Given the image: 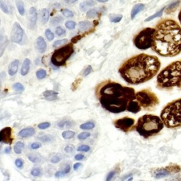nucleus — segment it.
Wrapping results in <instances>:
<instances>
[{
	"instance_id": "f257e3e1",
	"label": "nucleus",
	"mask_w": 181,
	"mask_h": 181,
	"mask_svg": "<svg viewBox=\"0 0 181 181\" xmlns=\"http://www.w3.org/2000/svg\"><path fill=\"white\" fill-rule=\"evenodd\" d=\"M155 53L171 57L181 53V27L175 21L164 19L156 26L151 47Z\"/></svg>"
},
{
	"instance_id": "f03ea898",
	"label": "nucleus",
	"mask_w": 181,
	"mask_h": 181,
	"mask_svg": "<svg viewBox=\"0 0 181 181\" xmlns=\"http://www.w3.org/2000/svg\"><path fill=\"white\" fill-rule=\"evenodd\" d=\"M160 67L161 62L158 57L140 54L126 61L120 68L119 73L127 83L139 84L155 77Z\"/></svg>"
},
{
	"instance_id": "7ed1b4c3",
	"label": "nucleus",
	"mask_w": 181,
	"mask_h": 181,
	"mask_svg": "<svg viewBox=\"0 0 181 181\" xmlns=\"http://www.w3.org/2000/svg\"><path fill=\"white\" fill-rule=\"evenodd\" d=\"M97 96L102 107L113 113L125 111L130 102L136 98L134 88L112 82L100 85L97 89Z\"/></svg>"
},
{
	"instance_id": "20e7f679",
	"label": "nucleus",
	"mask_w": 181,
	"mask_h": 181,
	"mask_svg": "<svg viewBox=\"0 0 181 181\" xmlns=\"http://www.w3.org/2000/svg\"><path fill=\"white\" fill-rule=\"evenodd\" d=\"M157 86L161 89L181 88V59L171 63L158 74Z\"/></svg>"
},
{
	"instance_id": "39448f33",
	"label": "nucleus",
	"mask_w": 181,
	"mask_h": 181,
	"mask_svg": "<svg viewBox=\"0 0 181 181\" xmlns=\"http://www.w3.org/2000/svg\"><path fill=\"white\" fill-rule=\"evenodd\" d=\"M164 126V122L161 117L147 114L139 118L136 130L143 137L149 138L159 133Z\"/></svg>"
},
{
	"instance_id": "423d86ee",
	"label": "nucleus",
	"mask_w": 181,
	"mask_h": 181,
	"mask_svg": "<svg viewBox=\"0 0 181 181\" xmlns=\"http://www.w3.org/2000/svg\"><path fill=\"white\" fill-rule=\"evenodd\" d=\"M161 118L167 128L181 127V98L168 103L161 113Z\"/></svg>"
},
{
	"instance_id": "0eeeda50",
	"label": "nucleus",
	"mask_w": 181,
	"mask_h": 181,
	"mask_svg": "<svg viewBox=\"0 0 181 181\" xmlns=\"http://www.w3.org/2000/svg\"><path fill=\"white\" fill-rule=\"evenodd\" d=\"M135 99L138 101L141 107L146 111H152L159 104V100L156 95L147 89L137 92Z\"/></svg>"
},
{
	"instance_id": "6e6552de",
	"label": "nucleus",
	"mask_w": 181,
	"mask_h": 181,
	"mask_svg": "<svg viewBox=\"0 0 181 181\" xmlns=\"http://www.w3.org/2000/svg\"><path fill=\"white\" fill-rule=\"evenodd\" d=\"M74 53L73 45L69 44L56 50L51 57V62L56 67H60L66 64Z\"/></svg>"
},
{
	"instance_id": "1a4fd4ad",
	"label": "nucleus",
	"mask_w": 181,
	"mask_h": 181,
	"mask_svg": "<svg viewBox=\"0 0 181 181\" xmlns=\"http://www.w3.org/2000/svg\"><path fill=\"white\" fill-rule=\"evenodd\" d=\"M154 32L155 28H146L142 30L134 40L135 46L140 50H147L151 48Z\"/></svg>"
},
{
	"instance_id": "9d476101",
	"label": "nucleus",
	"mask_w": 181,
	"mask_h": 181,
	"mask_svg": "<svg viewBox=\"0 0 181 181\" xmlns=\"http://www.w3.org/2000/svg\"><path fill=\"white\" fill-rule=\"evenodd\" d=\"M115 127L123 132H128L135 124V120L131 117H123V118L118 119L114 122Z\"/></svg>"
},
{
	"instance_id": "9b49d317",
	"label": "nucleus",
	"mask_w": 181,
	"mask_h": 181,
	"mask_svg": "<svg viewBox=\"0 0 181 181\" xmlns=\"http://www.w3.org/2000/svg\"><path fill=\"white\" fill-rule=\"evenodd\" d=\"M23 38V30L18 22L14 23L11 29V40L15 43L20 44Z\"/></svg>"
},
{
	"instance_id": "f8f14e48",
	"label": "nucleus",
	"mask_w": 181,
	"mask_h": 181,
	"mask_svg": "<svg viewBox=\"0 0 181 181\" xmlns=\"http://www.w3.org/2000/svg\"><path fill=\"white\" fill-rule=\"evenodd\" d=\"M0 138H1V142L2 143L6 144H11L14 141L12 129L9 127L3 128L0 132Z\"/></svg>"
},
{
	"instance_id": "ddd939ff",
	"label": "nucleus",
	"mask_w": 181,
	"mask_h": 181,
	"mask_svg": "<svg viewBox=\"0 0 181 181\" xmlns=\"http://www.w3.org/2000/svg\"><path fill=\"white\" fill-rule=\"evenodd\" d=\"M29 24L28 26L31 30H34L36 27L37 19H38V14L36 9L34 7H31L29 10Z\"/></svg>"
},
{
	"instance_id": "4468645a",
	"label": "nucleus",
	"mask_w": 181,
	"mask_h": 181,
	"mask_svg": "<svg viewBox=\"0 0 181 181\" xmlns=\"http://www.w3.org/2000/svg\"><path fill=\"white\" fill-rule=\"evenodd\" d=\"M37 50L40 53H44L46 51L47 44L45 43L44 38L42 36L38 37L36 40V43H35Z\"/></svg>"
},
{
	"instance_id": "2eb2a0df",
	"label": "nucleus",
	"mask_w": 181,
	"mask_h": 181,
	"mask_svg": "<svg viewBox=\"0 0 181 181\" xmlns=\"http://www.w3.org/2000/svg\"><path fill=\"white\" fill-rule=\"evenodd\" d=\"M141 106L140 105V103H138L137 101H132L130 102L128 106H127V111L129 112H131L132 113H137L141 111Z\"/></svg>"
},
{
	"instance_id": "dca6fc26",
	"label": "nucleus",
	"mask_w": 181,
	"mask_h": 181,
	"mask_svg": "<svg viewBox=\"0 0 181 181\" xmlns=\"http://www.w3.org/2000/svg\"><path fill=\"white\" fill-rule=\"evenodd\" d=\"M19 61L18 59H15L10 63L8 67V73L10 76H14L17 73L19 69Z\"/></svg>"
},
{
	"instance_id": "f3484780",
	"label": "nucleus",
	"mask_w": 181,
	"mask_h": 181,
	"mask_svg": "<svg viewBox=\"0 0 181 181\" xmlns=\"http://www.w3.org/2000/svg\"><path fill=\"white\" fill-rule=\"evenodd\" d=\"M43 96H44L45 99L47 101H53L57 98L58 93L52 90H47L43 93Z\"/></svg>"
},
{
	"instance_id": "a211bd4d",
	"label": "nucleus",
	"mask_w": 181,
	"mask_h": 181,
	"mask_svg": "<svg viewBox=\"0 0 181 181\" xmlns=\"http://www.w3.org/2000/svg\"><path fill=\"white\" fill-rule=\"evenodd\" d=\"M170 171L169 170L166 168V169H157L154 171L153 173V176L154 178H156V179H160L166 177V176L170 175Z\"/></svg>"
},
{
	"instance_id": "6ab92c4d",
	"label": "nucleus",
	"mask_w": 181,
	"mask_h": 181,
	"mask_svg": "<svg viewBox=\"0 0 181 181\" xmlns=\"http://www.w3.org/2000/svg\"><path fill=\"white\" fill-rule=\"evenodd\" d=\"M35 132V129L33 127H26L25 129H23L19 132V136L21 138H26V137L33 136Z\"/></svg>"
},
{
	"instance_id": "aec40b11",
	"label": "nucleus",
	"mask_w": 181,
	"mask_h": 181,
	"mask_svg": "<svg viewBox=\"0 0 181 181\" xmlns=\"http://www.w3.org/2000/svg\"><path fill=\"white\" fill-rule=\"evenodd\" d=\"M30 60L28 58L24 59L23 62L21 69V74L22 76H26L28 73L29 70H30Z\"/></svg>"
},
{
	"instance_id": "412c9836",
	"label": "nucleus",
	"mask_w": 181,
	"mask_h": 181,
	"mask_svg": "<svg viewBox=\"0 0 181 181\" xmlns=\"http://www.w3.org/2000/svg\"><path fill=\"white\" fill-rule=\"evenodd\" d=\"M144 9V4H137L134 6L132 8V11H131V19H134L136 16Z\"/></svg>"
},
{
	"instance_id": "4be33fe9",
	"label": "nucleus",
	"mask_w": 181,
	"mask_h": 181,
	"mask_svg": "<svg viewBox=\"0 0 181 181\" xmlns=\"http://www.w3.org/2000/svg\"><path fill=\"white\" fill-rule=\"evenodd\" d=\"M49 11L47 9H41L40 12V21L43 24L46 23L49 20Z\"/></svg>"
},
{
	"instance_id": "5701e85b",
	"label": "nucleus",
	"mask_w": 181,
	"mask_h": 181,
	"mask_svg": "<svg viewBox=\"0 0 181 181\" xmlns=\"http://www.w3.org/2000/svg\"><path fill=\"white\" fill-rule=\"evenodd\" d=\"M180 0H178V1H174V2L171 3L170 5L168 6L167 9H166V14H170V13H172V12H174V11L176 10V9H177L178 7L179 4H180Z\"/></svg>"
},
{
	"instance_id": "b1692460",
	"label": "nucleus",
	"mask_w": 181,
	"mask_h": 181,
	"mask_svg": "<svg viewBox=\"0 0 181 181\" xmlns=\"http://www.w3.org/2000/svg\"><path fill=\"white\" fill-rule=\"evenodd\" d=\"M79 26L81 30L85 31V30H88L91 27V22L88 21H84L79 22Z\"/></svg>"
},
{
	"instance_id": "393cba45",
	"label": "nucleus",
	"mask_w": 181,
	"mask_h": 181,
	"mask_svg": "<svg viewBox=\"0 0 181 181\" xmlns=\"http://www.w3.org/2000/svg\"><path fill=\"white\" fill-rule=\"evenodd\" d=\"M16 5H17V9L19 11L21 16H23L25 14V9H24V4L21 0H17L16 1Z\"/></svg>"
},
{
	"instance_id": "a878e982",
	"label": "nucleus",
	"mask_w": 181,
	"mask_h": 181,
	"mask_svg": "<svg viewBox=\"0 0 181 181\" xmlns=\"http://www.w3.org/2000/svg\"><path fill=\"white\" fill-rule=\"evenodd\" d=\"M70 172V166L69 165H67L64 169L62 170V171H58L57 172L55 173V177L56 178H60L62 176L66 175V174H68Z\"/></svg>"
},
{
	"instance_id": "bb28decb",
	"label": "nucleus",
	"mask_w": 181,
	"mask_h": 181,
	"mask_svg": "<svg viewBox=\"0 0 181 181\" xmlns=\"http://www.w3.org/2000/svg\"><path fill=\"white\" fill-rule=\"evenodd\" d=\"M100 9L98 8H94V9H91L88 10L86 13V17L88 19H93V18L96 17L98 15V12H99Z\"/></svg>"
},
{
	"instance_id": "cd10ccee",
	"label": "nucleus",
	"mask_w": 181,
	"mask_h": 181,
	"mask_svg": "<svg viewBox=\"0 0 181 181\" xmlns=\"http://www.w3.org/2000/svg\"><path fill=\"white\" fill-rule=\"evenodd\" d=\"M38 140H40V142H46V143H49V142H53L55 141V137L52 135H43L41 137H38Z\"/></svg>"
},
{
	"instance_id": "c85d7f7f",
	"label": "nucleus",
	"mask_w": 181,
	"mask_h": 181,
	"mask_svg": "<svg viewBox=\"0 0 181 181\" xmlns=\"http://www.w3.org/2000/svg\"><path fill=\"white\" fill-rule=\"evenodd\" d=\"M24 147V144L23 143L21 142H18L17 143L15 144L14 146V152L17 154H20L21 153L22 149H23Z\"/></svg>"
},
{
	"instance_id": "c756f323",
	"label": "nucleus",
	"mask_w": 181,
	"mask_h": 181,
	"mask_svg": "<svg viewBox=\"0 0 181 181\" xmlns=\"http://www.w3.org/2000/svg\"><path fill=\"white\" fill-rule=\"evenodd\" d=\"M74 135H75V132L73 131H64L62 134V137L65 140H70V139L74 138Z\"/></svg>"
},
{
	"instance_id": "7c9ffc66",
	"label": "nucleus",
	"mask_w": 181,
	"mask_h": 181,
	"mask_svg": "<svg viewBox=\"0 0 181 181\" xmlns=\"http://www.w3.org/2000/svg\"><path fill=\"white\" fill-rule=\"evenodd\" d=\"M63 21V19L62 17H59V16H57V17H55L51 19L50 21V25L53 26H55L58 25V24L61 23Z\"/></svg>"
},
{
	"instance_id": "2f4dec72",
	"label": "nucleus",
	"mask_w": 181,
	"mask_h": 181,
	"mask_svg": "<svg viewBox=\"0 0 181 181\" xmlns=\"http://www.w3.org/2000/svg\"><path fill=\"white\" fill-rule=\"evenodd\" d=\"M94 127L95 124L91 122H86V123L81 124L80 126V128L82 129V130H91V129H93Z\"/></svg>"
},
{
	"instance_id": "473e14b6",
	"label": "nucleus",
	"mask_w": 181,
	"mask_h": 181,
	"mask_svg": "<svg viewBox=\"0 0 181 181\" xmlns=\"http://www.w3.org/2000/svg\"><path fill=\"white\" fill-rule=\"evenodd\" d=\"M122 15H116V14H111L110 15V21L112 23H118L122 20Z\"/></svg>"
},
{
	"instance_id": "72a5a7b5",
	"label": "nucleus",
	"mask_w": 181,
	"mask_h": 181,
	"mask_svg": "<svg viewBox=\"0 0 181 181\" xmlns=\"http://www.w3.org/2000/svg\"><path fill=\"white\" fill-rule=\"evenodd\" d=\"M73 125L72 122L69 120H63L61 121L60 122H59L58 126H59L60 128H65V127H71Z\"/></svg>"
},
{
	"instance_id": "f704fd0d",
	"label": "nucleus",
	"mask_w": 181,
	"mask_h": 181,
	"mask_svg": "<svg viewBox=\"0 0 181 181\" xmlns=\"http://www.w3.org/2000/svg\"><path fill=\"white\" fill-rule=\"evenodd\" d=\"M164 9H165V8H163V9H161V10L158 11L157 13H156V14H153V15L151 16V17H148L146 19H145V21H151V20H153V19H154L155 18L161 17V16H162L163 11H164Z\"/></svg>"
},
{
	"instance_id": "c9c22d12",
	"label": "nucleus",
	"mask_w": 181,
	"mask_h": 181,
	"mask_svg": "<svg viewBox=\"0 0 181 181\" xmlns=\"http://www.w3.org/2000/svg\"><path fill=\"white\" fill-rule=\"evenodd\" d=\"M47 73L46 71L43 69H38L36 72V77L38 79H44L45 77H46Z\"/></svg>"
},
{
	"instance_id": "e433bc0d",
	"label": "nucleus",
	"mask_w": 181,
	"mask_h": 181,
	"mask_svg": "<svg viewBox=\"0 0 181 181\" xmlns=\"http://www.w3.org/2000/svg\"><path fill=\"white\" fill-rule=\"evenodd\" d=\"M28 158L31 162L34 163V164H38V163L40 162V158L38 156H37L36 155L29 154L28 155Z\"/></svg>"
},
{
	"instance_id": "4c0bfd02",
	"label": "nucleus",
	"mask_w": 181,
	"mask_h": 181,
	"mask_svg": "<svg viewBox=\"0 0 181 181\" xmlns=\"http://www.w3.org/2000/svg\"><path fill=\"white\" fill-rule=\"evenodd\" d=\"M13 88L16 91L19 92V93H21L24 90V87L21 83H15L14 85H13Z\"/></svg>"
},
{
	"instance_id": "58836bf2",
	"label": "nucleus",
	"mask_w": 181,
	"mask_h": 181,
	"mask_svg": "<svg viewBox=\"0 0 181 181\" xmlns=\"http://www.w3.org/2000/svg\"><path fill=\"white\" fill-rule=\"evenodd\" d=\"M67 43H68L67 39L58 40H56V41L53 43V47H54V48H57V47H59V46H60V45L67 44Z\"/></svg>"
},
{
	"instance_id": "ea45409f",
	"label": "nucleus",
	"mask_w": 181,
	"mask_h": 181,
	"mask_svg": "<svg viewBox=\"0 0 181 181\" xmlns=\"http://www.w3.org/2000/svg\"><path fill=\"white\" fill-rule=\"evenodd\" d=\"M62 14L64 15V17L67 18H72L74 17V14L72 11L69 10L67 9H64L62 10Z\"/></svg>"
},
{
	"instance_id": "a19ab883",
	"label": "nucleus",
	"mask_w": 181,
	"mask_h": 181,
	"mask_svg": "<svg viewBox=\"0 0 181 181\" xmlns=\"http://www.w3.org/2000/svg\"><path fill=\"white\" fill-rule=\"evenodd\" d=\"M45 36H46V38H48V40H49V41H51V40H53V39H54V38H55L54 34H53V32H52L50 29H47V30H45Z\"/></svg>"
},
{
	"instance_id": "79ce46f5",
	"label": "nucleus",
	"mask_w": 181,
	"mask_h": 181,
	"mask_svg": "<svg viewBox=\"0 0 181 181\" xmlns=\"http://www.w3.org/2000/svg\"><path fill=\"white\" fill-rule=\"evenodd\" d=\"M31 175L33 176H35V177H38V176H40L42 174V171L41 170L38 168H34L31 170V172H30Z\"/></svg>"
},
{
	"instance_id": "37998d69",
	"label": "nucleus",
	"mask_w": 181,
	"mask_h": 181,
	"mask_svg": "<svg viewBox=\"0 0 181 181\" xmlns=\"http://www.w3.org/2000/svg\"><path fill=\"white\" fill-rule=\"evenodd\" d=\"M90 137V133L89 132H82L78 135V139L79 140H86L87 138Z\"/></svg>"
},
{
	"instance_id": "c03bdc74",
	"label": "nucleus",
	"mask_w": 181,
	"mask_h": 181,
	"mask_svg": "<svg viewBox=\"0 0 181 181\" xmlns=\"http://www.w3.org/2000/svg\"><path fill=\"white\" fill-rule=\"evenodd\" d=\"M65 26L66 28L69 29V30H72V29L75 28L76 26V23L72 21H68L65 23Z\"/></svg>"
},
{
	"instance_id": "a18cd8bd",
	"label": "nucleus",
	"mask_w": 181,
	"mask_h": 181,
	"mask_svg": "<svg viewBox=\"0 0 181 181\" xmlns=\"http://www.w3.org/2000/svg\"><path fill=\"white\" fill-rule=\"evenodd\" d=\"M0 8H1V11L5 14H9V9L8 6H6V4H4L3 0H0Z\"/></svg>"
},
{
	"instance_id": "49530a36",
	"label": "nucleus",
	"mask_w": 181,
	"mask_h": 181,
	"mask_svg": "<svg viewBox=\"0 0 181 181\" xmlns=\"http://www.w3.org/2000/svg\"><path fill=\"white\" fill-rule=\"evenodd\" d=\"M50 123L48 122H42V123L39 124L38 125V127L40 130H45V129H48V127H50Z\"/></svg>"
},
{
	"instance_id": "de8ad7c7",
	"label": "nucleus",
	"mask_w": 181,
	"mask_h": 181,
	"mask_svg": "<svg viewBox=\"0 0 181 181\" xmlns=\"http://www.w3.org/2000/svg\"><path fill=\"white\" fill-rule=\"evenodd\" d=\"M90 150V146L88 145H82V146H79L77 149L78 151H83V152H87Z\"/></svg>"
},
{
	"instance_id": "09e8293b",
	"label": "nucleus",
	"mask_w": 181,
	"mask_h": 181,
	"mask_svg": "<svg viewBox=\"0 0 181 181\" xmlns=\"http://www.w3.org/2000/svg\"><path fill=\"white\" fill-rule=\"evenodd\" d=\"M55 33L58 36H61V35H64L66 33V30H64V28H62V27H57L56 30H55Z\"/></svg>"
},
{
	"instance_id": "8fccbe9b",
	"label": "nucleus",
	"mask_w": 181,
	"mask_h": 181,
	"mask_svg": "<svg viewBox=\"0 0 181 181\" xmlns=\"http://www.w3.org/2000/svg\"><path fill=\"white\" fill-rule=\"evenodd\" d=\"M61 160H62V157H61V156L60 155L57 154V155H55V156H54L53 158H51V162L53 163V164H57V163H59Z\"/></svg>"
},
{
	"instance_id": "3c124183",
	"label": "nucleus",
	"mask_w": 181,
	"mask_h": 181,
	"mask_svg": "<svg viewBox=\"0 0 181 181\" xmlns=\"http://www.w3.org/2000/svg\"><path fill=\"white\" fill-rule=\"evenodd\" d=\"M92 72H93V68H92V67L91 65H88V67L86 68L84 72V73H83L84 77H86V76H88V74H90Z\"/></svg>"
},
{
	"instance_id": "603ef678",
	"label": "nucleus",
	"mask_w": 181,
	"mask_h": 181,
	"mask_svg": "<svg viewBox=\"0 0 181 181\" xmlns=\"http://www.w3.org/2000/svg\"><path fill=\"white\" fill-rule=\"evenodd\" d=\"M15 165L19 169H21L23 166V161L21 158H17L15 161Z\"/></svg>"
},
{
	"instance_id": "864d4df0",
	"label": "nucleus",
	"mask_w": 181,
	"mask_h": 181,
	"mask_svg": "<svg viewBox=\"0 0 181 181\" xmlns=\"http://www.w3.org/2000/svg\"><path fill=\"white\" fill-rule=\"evenodd\" d=\"M41 146H42L41 144L39 143V142H34V143H32L31 144H30V149L33 150L38 149L40 148Z\"/></svg>"
},
{
	"instance_id": "5fc2aeb1",
	"label": "nucleus",
	"mask_w": 181,
	"mask_h": 181,
	"mask_svg": "<svg viewBox=\"0 0 181 181\" xmlns=\"http://www.w3.org/2000/svg\"><path fill=\"white\" fill-rule=\"evenodd\" d=\"M74 151V146H72V145H67V146H65V148H64V151L67 153H72Z\"/></svg>"
},
{
	"instance_id": "6e6d98bb",
	"label": "nucleus",
	"mask_w": 181,
	"mask_h": 181,
	"mask_svg": "<svg viewBox=\"0 0 181 181\" xmlns=\"http://www.w3.org/2000/svg\"><path fill=\"white\" fill-rule=\"evenodd\" d=\"M115 175V171H111V172H110L108 174L107 178H106V180H107V181L111 180V179H112L114 177Z\"/></svg>"
},
{
	"instance_id": "4d7b16f0",
	"label": "nucleus",
	"mask_w": 181,
	"mask_h": 181,
	"mask_svg": "<svg viewBox=\"0 0 181 181\" xmlns=\"http://www.w3.org/2000/svg\"><path fill=\"white\" fill-rule=\"evenodd\" d=\"M88 7H89V6H88L86 4L85 1H84V2L81 3L80 9H81V10H82V11H86L87 9H88Z\"/></svg>"
},
{
	"instance_id": "13d9d810",
	"label": "nucleus",
	"mask_w": 181,
	"mask_h": 181,
	"mask_svg": "<svg viewBox=\"0 0 181 181\" xmlns=\"http://www.w3.org/2000/svg\"><path fill=\"white\" fill-rule=\"evenodd\" d=\"M85 2L88 6H93L95 5V4H96L93 0H86Z\"/></svg>"
},
{
	"instance_id": "bf43d9fd",
	"label": "nucleus",
	"mask_w": 181,
	"mask_h": 181,
	"mask_svg": "<svg viewBox=\"0 0 181 181\" xmlns=\"http://www.w3.org/2000/svg\"><path fill=\"white\" fill-rule=\"evenodd\" d=\"M84 158V156L83 154H77L75 156V159L77 161H82Z\"/></svg>"
},
{
	"instance_id": "052dcab7",
	"label": "nucleus",
	"mask_w": 181,
	"mask_h": 181,
	"mask_svg": "<svg viewBox=\"0 0 181 181\" xmlns=\"http://www.w3.org/2000/svg\"><path fill=\"white\" fill-rule=\"evenodd\" d=\"M81 38H82V37L79 36V35H77V36L74 37V38L72 39V43H76L77 41H78V40H79L81 39Z\"/></svg>"
},
{
	"instance_id": "680f3d73",
	"label": "nucleus",
	"mask_w": 181,
	"mask_h": 181,
	"mask_svg": "<svg viewBox=\"0 0 181 181\" xmlns=\"http://www.w3.org/2000/svg\"><path fill=\"white\" fill-rule=\"evenodd\" d=\"M81 166H82V164H81V163H77V164H74L73 169L74 170H75V171H77V170L78 169L79 167H81Z\"/></svg>"
},
{
	"instance_id": "e2e57ef3",
	"label": "nucleus",
	"mask_w": 181,
	"mask_h": 181,
	"mask_svg": "<svg viewBox=\"0 0 181 181\" xmlns=\"http://www.w3.org/2000/svg\"><path fill=\"white\" fill-rule=\"evenodd\" d=\"M77 0H64V2L68 4H74V3L77 2Z\"/></svg>"
},
{
	"instance_id": "0e129e2a",
	"label": "nucleus",
	"mask_w": 181,
	"mask_h": 181,
	"mask_svg": "<svg viewBox=\"0 0 181 181\" xmlns=\"http://www.w3.org/2000/svg\"><path fill=\"white\" fill-rule=\"evenodd\" d=\"M4 152L6 153H9L11 152V147L10 146H8L6 147L5 149H4Z\"/></svg>"
},
{
	"instance_id": "69168bd1",
	"label": "nucleus",
	"mask_w": 181,
	"mask_h": 181,
	"mask_svg": "<svg viewBox=\"0 0 181 181\" xmlns=\"http://www.w3.org/2000/svg\"><path fill=\"white\" fill-rule=\"evenodd\" d=\"M178 20H179V22H180V23L181 25V10L178 14Z\"/></svg>"
},
{
	"instance_id": "338daca9",
	"label": "nucleus",
	"mask_w": 181,
	"mask_h": 181,
	"mask_svg": "<svg viewBox=\"0 0 181 181\" xmlns=\"http://www.w3.org/2000/svg\"><path fill=\"white\" fill-rule=\"evenodd\" d=\"M98 1V2H102V3H105V2H107L108 0H96Z\"/></svg>"
},
{
	"instance_id": "774afa93",
	"label": "nucleus",
	"mask_w": 181,
	"mask_h": 181,
	"mask_svg": "<svg viewBox=\"0 0 181 181\" xmlns=\"http://www.w3.org/2000/svg\"></svg>"
}]
</instances>
